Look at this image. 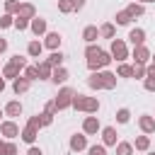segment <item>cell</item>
Here are the masks:
<instances>
[{
  "mask_svg": "<svg viewBox=\"0 0 155 155\" xmlns=\"http://www.w3.org/2000/svg\"><path fill=\"white\" fill-rule=\"evenodd\" d=\"M61 41H63V36H61L58 31H46V39H44V46H46V48H51V51H56V48L61 46Z\"/></svg>",
  "mask_w": 155,
  "mask_h": 155,
  "instance_id": "9",
  "label": "cell"
},
{
  "mask_svg": "<svg viewBox=\"0 0 155 155\" xmlns=\"http://www.w3.org/2000/svg\"><path fill=\"white\" fill-rule=\"evenodd\" d=\"M36 70H39V80H51L53 65H51L48 61H41V63H36Z\"/></svg>",
  "mask_w": 155,
  "mask_h": 155,
  "instance_id": "17",
  "label": "cell"
},
{
  "mask_svg": "<svg viewBox=\"0 0 155 155\" xmlns=\"http://www.w3.org/2000/svg\"><path fill=\"white\" fill-rule=\"evenodd\" d=\"M0 155H5V143L0 140Z\"/></svg>",
  "mask_w": 155,
  "mask_h": 155,
  "instance_id": "49",
  "label": "cell"
},
{
  "mask_svg": "<svg viewBox=\"0 0 155 155\" xmlns=\"http://www.w3.org/2000/svg\"><path fill=\"white\" fill-rule=\"evenodd\" d=\"M58 10H61L63 15L73 12V10H75V7H73V0H58Z\"/></svg>",
  "mask_w": 155,
  "mask_h": 155,
  "instance_id": "35",
  "label": "cell"
},
{
  "mask_svg": "<svg viewBox=\"0 0 155 155\" xmlns=\"http://www.w3.org/2000/svg\"><path fill=\"white\" fill-rule=\"evenodd\" d=\"M116 138H119V133H116L114 126L102 128V145H116Z\"/></svg>",
  "mask_w": 155,
  "mask_h": 155,
  "instance_id": "12",
  "label": "cell"
},
{
  "mask_svg": "<svg viewBox=\"0 0 155 155\" xmlns=\"http://www.w3.org/2000/svg\"><path fill=\"white\" fill-rule=\"evenodd\" d=\"M150 58H153V63H155V56H150Z\"/></svg>",
  "mask_w": 155,
  "mask_h": 155,
  "instance_id": "51",
  "label": "cell"
},
{
  "mask_svg": "<svg viewBox=\"0 0 155 155\" xmlns=\"http://www.w3.org/2000/svg\"><path fill=\"white\" fill-rule=\"evenodd\" d=\"M65 80H68V70H65L63 65L53 68V73H51V82H53V85H63Z\"/></svg>",
  "mask_w": 155,
  "mask_h": 155,
  "instance_id": "18",
  "label": "cell"
},
{
  "mask_svg": "<svg viewBox=\"0 0 155 155\" xmlns=\"http://www.w3.org/2000/svg\"><path fill=\"white\" fill-rule=\"evenodd\" d=\"M133 78H145V65L143 63H133Z\"/></svg>",
  "mask_w": 155,
  "mask_h": 155,
  "instance_id": "40",
  "label": "cell"
},
{
  "mask_svg": "<svg viewBox=\"0 0 155 155\" xmlns=\"http://www.w3.org/2000/svg\"><path fill=\"white\" fill-rule=\"evenodd\" d=\"M5 51H7V39L0 36V53H5Z\"/></svg>",
  "mask_w": 155,
  "mask_h": 155,
  "instance_id": "47",
  "label": "cell"
},
{
  "mask_svg": "<svg viewBox=\"0 0 155 155\" xmlns=\"http://www.w3.org/2000/svg\"><path fill=\"white\" fill-rule=\"evenodd\" d=\"M82 39H85L87 44H94V41L99 39V29H97V27H92V24H90V27H85V29H82Z\"/></svg>",
  "mask_w": 155,
  "mask_h": 155,
  "instance_id": "21",
  "label": "cell"
},
{
  "mask_svg": "<svg viewBox=\"0 0 155 155\" xmlns=\"http://www.w3.org/2000/svg\"><path fill=\"white\" fill-rule=\"evenodd\" d=\"M12 27H15V29H19V31H24V29H29V19H24V17L15 15V22H12Z\"/></svg>",
  "mask_w": 155,
  "mask_h": 155,
  "instance_id": "30",
  "label": "cell"
},
{
  "mask_svg": "<svg viewBox=\"0 0 155 155\" xmlns=\"http://www.w3.org/2000/svg\"><path fill=\"white\" fill-rule=\"evenodd\" d=\"M133 148H136V150H148V148H150V138H148V133H145V136H138L136 143H133Z\"/></svg>",
  "mask_w": 155,
  "mask_h": 155,
  "instance_id": "28",
  "label": "cell"
},
{
  "mask_svg": "<svg viewBox=\"0 0 155 155\" xmlns=\"http://www.w3.org/2000/svg\"><path fill=\"white\" fill-rule=\"evenodd\" d=\"M63 58H65V56H63V53H61V51H58V48H56V51H51V56H48V58H46V61H48V63H51V65H53V68H58V65H61V63H63Z\"/></svg>",
  "mask_w": 155,
  "mask_h": 155,
  "instance_id": "27",
  "label": "cell"
},
{
  "mask_svg": "<svg viewBox=\"0 0 155 155\" xmlns=\"http://www.w3.org/2000/svg\"><path fill=\"white\" fill-rule=\"evenodd\" d=\"M0 133H2L5 138H17V136H19V126H17L15 121H2V124H0Z\"/></svg>",
  "mask_w": 155,
  "mask_h": 155,
  "instance_id": "8",
  "label": "cell"
},
{
  "mask_svg": "<svg viewBox=\"0 0 155 155\" xmlns=\"http://www.w3.org/2000/svg\"><path fill=\"white\" fill-rule=\"evenodd\" d=\"M24 65H27V58H22L19 53H17V56H12V58L7 61V65L2 68V78H10V80H15Z\"/></svg>",
  "mask_w": 155,
  "mask_h": 155,
  "instance_id": "3",
  "label": "cell"
},
{
  "mask_svg": "<svg viewBox=\"0 0 155 155\" xmlns=\"http://www.w3.org/2000/svg\"><path fill=\"white\" fill-rule=\"evenodd\" d=\"M29 29H31L36 36L46 34V19H41V17H34V19H29Z\"/></svg>",
  "mask_w": 155,
  "mask_h": 155,
  "instance_id": "16",
  "label": "cell"
},
{
  "mask_svg": "<svg viewBox=\"0 0 155 155\" xmlns=\"http://www.w3.org/2000/svg\"><path fill=\"white\" fill-rule=\"evenodd\" d=\"M17 15H19V17H24V19H34V17H36V10H34V5H31V2H19Z\"/></svg>",
  "mask_w": 155,
  "mask_h": 155,
  "instance_id": "15",
  "label": "cell"
},
{
  "mask_svg": "<svg viewBox=\"0 0 155 155\" xmlns=\"http://www.w3.org/2000/svg\"><path fill=\"white\" fill-rule=\"evenodd\" d=\"M145 75H150V78H155V63H150V65H145Z\"/></svg>",
  "mask_w": 155,
  "mask_h": 155,
  "instance_id": "44",
  "label": "cell"
},
{
  "mask_svg": "<svg viewBox=\"0 0 155 155\" xmlns=\"http://www.w3.org/2000/svg\"><path fill=\"white\" fill-rule=\"evenodd\" d=\"M70 107H75L78 111H85V114H97V111H99V99H97V97H87V94H78V92H75Z\"/></svg>",
  "mask_w": 155,
  "mask_h": 155,
  "instance_id": "2",
  "label": "cell"
},
{
  "mask_svg": "<svg viewBox=\"0 0 155 155\" xmlns=\"http://www.w3.org/2000/svg\"><path fill=\"white\" fill-rule=\"evenodd\" d=\"M87 148V138H85V133H75V136H70V150L73 153H80V150H85Z\"/></svg>",
  "mask_w": 155,
  "mask_h": 155,
  "instance_id": "13",
  "label": "cell"
},
{
  "mask_svg": "<svg viewBox=\"0 0 155 155\" xmlns=\"http://www.w3.org/2000/svg\"><path fill=\"white\" fill-rule=\"evenodd\" d=\"M109 53H111V61L124 63V61L128 58V48H126L124 39H111V48H109Z\"/></svg>",
  "mask_w": 155,
  "mask_h": 155,
  "instance_id": "5",
  "label": "cell"
},
{
  "mask_svg": "<svg viewBox=\"0 0 155 155\" xmlns=\"http://www.w3.org/2000/svg\"><path fill=\"white\" fill-rule=\"evenodd\" d=\"M29 85H31V80H27L24 75H17V78L12 80V90H15V94H24V92L29 90Z\"/></svg>",
  "mask_w": 155,
  "mask_h": 155,
  "instance_id": "10",
  "label": "cell"
},
{
  "mask_svg": "<svg viewBox=\"0 0 155 155\" xmlns=\"http://www.w3.org/2000/svg\"><path fill=\"white\" fill-rule=\"evenodd\" d=\"M12 22H15V17L5 12V15L0 17V29H7V27H12Z\"/></svg>",
  "mask_w": 155,
  "mask_h": 155,
  "instance_id": "39",
  "label": "cell"
},
{
  "mask_svg": "<svg viewBox=\"0 0 155 155\" xmlns=\"http://www.w3.org/2000/svg\"><path fill=\"white\" fill-rule=\"evenodd\" d=\"M143 87H145L148 92H155V78H150V75H145V80H143Z\"/></svg>",
  "mask_w": 155,
  "mask_h": 155,
  "instance_id": "41",
  "label": "cell"
},
{
  "mask_svg": "<svg viewBox=\"0 0 155 155\" xmlns=\"http://www.w3.org/2000/svg\"><path fill=\"white\" fill-rule=\"evenodd\" d=\"M111 63V53H107V51H102L97 58H87V68L90 70H99V68H107Z\"/></svg>",
  "mask_w": 155,
  "mask_h": 155,
  "instance_id": "6",
  "label": "cell"
},
{
  "mask_svg": "<svg viewBox=\"0 0 155 155\" xmlns=\"http://www.w3.org/2000/svg\"><path fill=\"white\" fill-rule=\"evenodd\" d=\"M73 97H75V90L73 87H61L58 90V94H56V107H58V111H63V109H68L70 104H73Z\"/></svg>",
  "mask_w": 155,
  "mask_h": 155,
  "instance_id": "4",
  "label": "cell"
},
{
  "mask_svg": "<svg viewBox=\"0 0 155 155\" xmlns=\"http://www.w3.org/2000/svg\"><path fill=\"white\" fill-rule=\"evenodd\" d=\"M128 39H131L133 46H140V44H145V31H143L140 27H136V29L128 31Z\"/></svg>",
  "mask_w": 155,
  "mask_h": 155,
  "instance_id": "20",
  "label": "cell"
},
{
  "mask_svg": "<svg viewBox=\"0 0 155 155\" xmlns=\"http://www.w3.org/2000/svg\"><path fill=\"white\" fill-rule=\"evenodd\" d=\"M148 155H155V153H148Z\"/></svg>",
  "mask_w": 155,
  "mask_h": 155,
  "instance_id": "52",
  "label": "cell"
},
{
  "mask_svg": "<svg viewBox=\"0 0 155 155\" xmlns=\"http://www.w3.org/2000/svg\"><path fill=\"white\" fill-rule=\"evenodd\" d=\"M102 126H99V119L97 116H87L85 121H82V133H87V136H92V133H97Z\"/></svg>",
  "mask_w": 155,
  "mask_h": 155,
  "instance_id": "11",
  "label": "cell"
},
{
  "mask_svg": "<svg viewBox=\"0 0 155 155\" xmlns=\"http://www.w3.org/2000/svg\"><path fill=\"white\" fill-rule=\"evenodd\" d=\"M133 2H140V5H145V2H155V0H133Z\"/></svg>",
  "mask_w": 155,
  "mask_h": 155,
  "instance_id": "50",
  "label": "cell"
},
{
  "mask_svg": "<svg viewBox=\"0 0 155 155\" xmlns=\"http://www.w3.org/2000/svg\"><path fill=\"white\" fill-rule=\"evenodd\" d=\"M128 119H131V111L128 109H119L116 111V121L119 124H128Z\"/></svg>",
  "mask_w": 155,
  "mask_h": 155,
  "instance_id": "36",
  "label": "cell"
},
{
  "mask_svg": "<svg viewBox=\"0 0 155 155\" xmlns=\"http://www.w3.org/2000/svg\"><path fill=\"white\" fill-rule=\"evenodd\" d=\"M138 126H140L143 133H153V131H155V119L148 116V114H143V116L138 119Z\"/></svg>",
  "mask_w": 155,
  "mask_h": 155,
  "instance_id": "19",
  "label": "cell"
},
{
  "mask_svg": "<svg viewBox=\"0 0 155 155\" xmlns=\"http://www.w3.org/2000/svg\"><path fill=\"white\" fill-rule=\"evenodd\" d=\"M114 19H116V24H121V27H124V24H128L133 17H131L126 10H121V12H116V17H114Z\"/></svg>",
  "mask_w": 155,
  "mask_h": 155,
  "instance_id": "31",
  "label": "cell"
},
{
  "mask_svg": "<svg viewBox=\"0 0 155 155\" xmlns=\"http://www.w3.org/2000/svg\"><path fill=\"white\" fill-rule=\"evenodd\" d=\"M19 136H22V140H24V143H34V140H36V136H39V128H36V126H31V124H27V126L19 131Z\"/></svg>",
  "mask_w": 155,
  "mask_h": 155,
  "instance_id": "14",
  "label": "cell"
},
{
  "mask_svg": "<svg viewBox=\"0 0 155 155\" xmlns=\"http://www.w3.org/2000/svg\"><path fill=\"white\" fill-rule=\"evenodd\" d=\"M0 116H2V111H0Z\"/></svg>",
  "mask_w": 155,
  "mask_h": 155,
  "instance_id": "53",
  "label": "cell"
},
{
  "mask_svg": "<svg viewBox=\"0 0 155 155\" xmlns=\"http://www.w3.org/2000/svg\"><path fill=\"white\" fill-rule=\"evenodd\" d=\"M5 114H7V116H19V114H22V102H17V99L7 102V104H5Z\"/></svg>",
  "mask_w": 155,
  "mask_h": 155,
  "instance_id": "23",
  "label": "cell"
},
{
  "mask_svg": "<svg viewBox=\"0 0 155 155\" xmlns=\"http://www.w3.org/2000/svg\"><path fill=\"white\" fill-rule=\"evenodd\" d=\"M99 53H102V48H99V46H94V44H87V48H85V56H87V58H97Z\"/></svg>",
  "mask_w": 155,
  "mask_h": 155,
  "instance_id": "34",
  "label": "cell"
},
{
  "mask_svg": "<svg viewBox=\"0 0 155 155\" xmlns=\"http://www.w3.org/2000/svg\"><path fill=\"white\" fill-rule=\"evenodd\" d=\"M87 85L92 90H114L116 87V75L109 70H92V75L87 78Z\"/></svg>",
  "mask_w": 155,
  "mask_h": 155,
  "instance_id": "1",
  "label": "cell"
},
{
  "mask_svg": "<svg viewBox=\"0 0 155 155\" xmlns=\"http://www.w3.org/2000/svg\"><path fill=\"white\" fill-rule=\"evenodd\" d=\"M114 34H116V29H114L111 22H107V24L99 27V36H104V39H114Z\"/></svg>",
  "mask_w": 155,
  "mask_h": 155,
  "instance_id": "26",
  "label": "cell"
},
{
  "mask_svg": "<svg viewBox=\"0 0 155 155\" xmlns=\"http://www.w3.org/2000/svg\"><path fill=\"white\" fill-rule=\"evenodd\" d=\"M116 155H133V143H116Z\"/></svg>",
  "mask_w": 155,
  "mask_h": 155,
  "instance_id": "29",
  "label": "cell"
},
{
  "mask_svg": "<svg viewBox=\"0 0 155 155\" xmlns=\"http://www.w3.org/2000/svg\"><path fill=\"white\" fill-rule=\"evenodd\" d=\"M126 12H128L131 17H140V15H145V5H140V2H131V5L126 7Z\"/></svg>",
  "mask_w": 155,
  "mask_h": 155,
  "instance_id": "24",
  "label": "cell"
},
{
  "mask_svg": "<svg viewBox=\"0 0 155 155\" xmlns=\"http://www.w3.org/2000/svg\"><path fill=\"white\" fill-rule=\"evenodd\" d=\"M73 7H75V10H82V7H85V0H73Z\"/></svg>",
  "mask_w": 155,
  "mask_h": 155,
  "instance_id": "46",
  "label": "cell"
},
{
  "mask_svg": "<svg viewBox=\"0 0 155 155\" xmlns=\"http://www.w3.org/2000/svg\"><path fill=\"white\" fill-rule=\"evenodd\" d=\"M87 155H107V145H90Z\"/></svg>",
  "mask_w": 155,
  "mask_h": 155,
  "instance_id": "37",
  "label": "cell"
},
{
  "mask_svg": "<svg viewBox=\"0 0 155 155\" xmlns=\"http://www.w3.org/2000/svg\"><path fill=\"white\" fill-rule=\"evenodd\" d=\"M24 78H27V80H39L36 65H24Z\"/></svg>",
  "mask_w": 155,
  "mask_h": 155,
  "instance_id": "32",
  "label": "cell"
},
{
  "mask_svg": "<svg viewBox=\"0 0 155 155\" xmlns=\"http://www.w3.org/2000/svg\"><path fill=\"white\" fill-rule=\"evenodd\" d=\"M19 10V0H5V12L7 15H17Z\"/></svg>",
  "mask_w": 155,
  "mask_h": 155,
  "instance_id": "33",
  "label": "cell"
},
{
  "mask_svg": "<svg viewBox=\"0 0 155 155\" xmlns=\"http://www.w3.org/2000/svg\"><path fill=\"white\" fill-rule=\"evenodd\" d=\"M116 78H133V65H128V63H119V68H116Z\"/></svg>",
  "mask_w": 155,
  "mask_h": 155,
  "instance_id": "25",
  "label": "cell"
},
{
  "mask_svg": "<svg viewBox=\"0 0 155 155\" xmlns=\"http://www.w3.org/2000/svg\"><path fill=\"white\" fill-rule=\"evenodd\" d=\"M36 119H39V124H41V126H51V124H53V116H51V114H46V111H44V114H36Z\"/></svg>",
  "mask_w": 155,
  "mask_h": 155,
  "instance_id": "38",
  "label": "cell"
},
{
  "mask_svg": "<svg viewBox=\"0 0 155 155\" xmlns=\"http://www.w3.org/2000/svg\"><path fill=\"white\" fill-rule=\"evenodd\" d=\"M44 111H46V114H51V116H53V114H56V111H58V107H56V102H53V99H51V102H46V109H44Z\"/></svg>",
  "mask_w": 155,
  "mask_h": 155,
  "instance_id": "42",
  "label": "cell"
},
{
  "mask_svg": "<svg viewBox=\"0 0 155 155\" xmlns=\"http://www.w3.org/2000/svg\"><path fill=\"white\" fill-rule=\"evenodd\" d=\"M2 90H5V78L0 75V92H2Z\"/></svg>",
  "mask_w": 155,
  "mask_h": 155,
  "instance_id": "48",
  "label": "cell"
},
{
  "mask_svg": "<svg viewBox=\"0 0 155 155\" xmlns=\"http://www.w3.org/2000/svg\"><path fill=\"white\" fill-rule=\"evenodd\" d=\"M5 155H17V145L15 143H5Z\"/></svg>",
  "mask_w": 155,
  "mask_h": 155,
  "instance_id": "43",
  "label": "cell"
},
{
  "mask_svg": "<svg viewBox=\"0 0 155 155\" xmlns=\"http://www.w3.org/2000/svg\"><path fill=\"white\" fill-rule=\"evenodd\" d=\"M27 155H44V153H41V148H34V145H31V148L27 150Z\"/></svg>",
  "mask_w": 155,
  "mask_h": 155,
  "instance_id": "45",
  "label": "cell"
},
{
  "mask_svg": "<svg viewBox=\"0 0 155 155\" xmlns=\"http://www.w3.org/2000/svg\"><path fill=\"white\" fill-rule=\"evenodd\" d=\"M41 51H44V44H41V41H36V39H34V41H29V44H27V53H29L31 58H39V56H41Z\"/></svg>",
  "mask_w": 155,
  "mask_h": 155,
  "instance_id": "22",
  "label": "cell"
},
{
  "mask_svg": "<svg viewBox=\"0 0 155 155\" xmlns=\"http://www.w3.org/2000/svg\"><path fill=\"white\" fill-rule=\"evenodd\" d=\"M133 61H136V63H143V65L150 61V51H148V46H145V44L133 46Z\"/></svg>",
  "mask_w": 155,
  "mask_h": 155,
  "instance_id": "7",
  "label": "cell"
}]
</instances>
